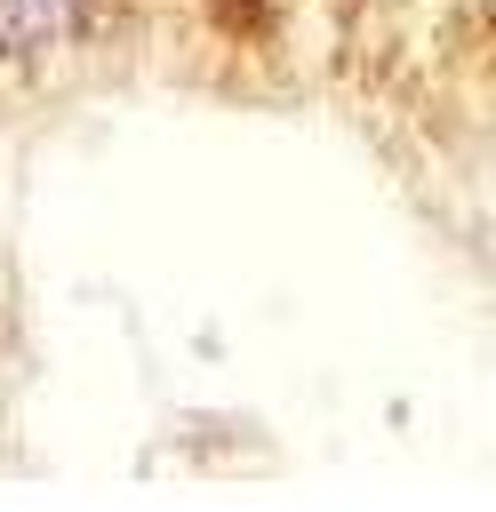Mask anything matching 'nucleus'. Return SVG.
<instances>
[{
  "label": "nucleus",
  "mask_w": 496,
  "mask_h": 512,
  "mask_svg": "<svg viewBox=\"0 0 496 512\" xmlns=\"http://www.w3.org/2000/svg\"><path fill=\"white\" fill-rule=\"evenodd\" d=\"M96 0H0V56L8 64H40L48 48H64L88 24Z\"/></svg>",
  "instance_id": "obj_1"
}]
</instances>
